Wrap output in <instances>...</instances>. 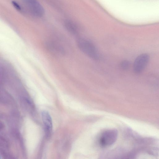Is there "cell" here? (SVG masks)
<instances>
[{
	"mask_svg": "<svg viewBox=\"0 0 159 159\" xmlns=\"http://www.w3.org/2000/svg\"><path fill=\"white\" fill-rule=\"evenodd\" d=\"M77 44L79 49L91 58L95 60L99 59V54L96 47L88 40L79 39L77 40Z\"/></svg>",
	"mask_w": 159,
	"mask_h": 159,
	"instance_id": "cell-1",
	"label": "cell"
},
{
	"mask_svg": "<svg viewBox=\"0 0 159 159\" xmlns=\"http://www.w3.org/2000/svg\"><path fill=\"white\" fill-rule=\"evenodd\" d=\"M118 132L116 129H110L105 131L101 135L99 144L101 147L106 148L113 144L117 140Z\"/></svg>",
	"mask_w": 159,
	"mask_h": 159,
	"instance_id": "cell-2",
	"label": "cell"
},
{
	"mask_svg": "<svg viewBox=\"0 0 159 159\" xmlns=\"http://www.w3.org/2000/svg\"><path fill=\"white\" fill-rule=\"evenodd\" d=\"M149 60V57L146 54L138 56L135 59L133 66V70L137 74L141 73L146 67Z\"/></svg>",
	"mask_w": 159,
	"mask_h": 159,
	"instance_id": "cell-3",
	"label": "cell"
},
{
	"mask_svg": "<svg viewBox=\"0 0 159 159\" xmlns=\"http://www.w3.org/2000/svg\"><path fill=\"white\" fill-rule=\"evenodd\" d=\"M41 115L46 135L47 137H49L51 136L53 129L52 118L49 113L46 111H43Z\"/></svg>",
	"mask_w": 159,
	"mask_h": 159,
	"instance_id": "cell-4",
	"label": "cell"
},
{
	"mask_svg": "<svg viewBox=\"0 0 159 159\" xmlns=\"http://www.w3.org/2000/svg\"><path fill=\"white\" fill-rule=\"evenodd\" d=\"M28 5L34 15L41 17L45 13V10L42 5L36 0H27Z\"/></svg>",
	"mask_w": 159,
	"mask_h": 159,
	"instance_id": "cell-5",
	"label": "cell"
},
{
	"mask_svg": "<svg viewBox=\"0 0 159 159\" xmlns=\"http://www.w3.org/2000/svg\"><path fill=\"white\" fill-rule=\"evenodd\" d=\"M47 47L50 51L57 54H63L64 53V49L56 43L50 42L47 44Z\"/></svg>",
	"mask_w": 159,
	"mask_h": 159,
	"instance_id": "cell-6",
	"label": "cell"
},
{
	"mask_svg": "<svg viewBox=\"0 0 159 159\" xmlns=\"http://www.w3.org/2000/svg\"><path fill=\"white\" fill-rule=\"evenodd\" d=\"M131 65L130 62L127 60H124L121 62L120 64L121 68L123 70L128 69Z\"/></svg>",
	"mask_w": 159,
	"mask_h": 159,
	"instance_id": "cell-7",
	"label": "cell"
},
{
	"mask_svg": "<svg viewBox=\"0 0 159 159\" xmlns=\"http://www.w3.org/2000/svg\"><path fill=\"white\" fill-rule=\"evenodd\" d=\"M12 4L14 5V7L18 10H21V8L19 6L16 2H12Z\"/></svg>",
	"mask_w": 159,
	"mask_h": 159,
	"instance_id": "cell-8",
	"label": "cell"
}]
</instances>
